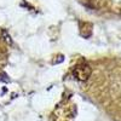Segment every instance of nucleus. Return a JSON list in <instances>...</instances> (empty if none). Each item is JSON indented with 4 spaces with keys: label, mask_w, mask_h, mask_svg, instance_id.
<instances>
[{
    "label": "nucleus",
    "mask_w": 121,
    "mask_h": 121,
    "mask_svg": "<svg viewBox=\"0 0 121 121\" xmlns=\"http://www.w3.org/2000/svg\"><path fill=\"white\" fill-rule=\"evenodd\" d=\"M73 75L76 80H79V81H85V80L88 79V76L91 75V68L87 63L82 62L78 64L74 70H73Z\"/></svg>",
    "instance_id": "obj_1"
}]
</instances>
